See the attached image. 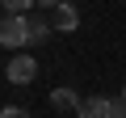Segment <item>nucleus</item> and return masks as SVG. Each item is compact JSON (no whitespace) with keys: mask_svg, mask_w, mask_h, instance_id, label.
Segmentation results:
<instances>
[{"mask_svg":"<svg viewBox=\"0 0 126 118\" xmlns=\"http://www.w3.org/2000/svg\"><path fill=\"white\" fill-rule=\"evenodd\" d=\"M0 46H9V51L30 46V13H4V21H0Z\"/></svg>","mask_w":126,"mask_h":118,"instance_id":"obj_1","label":"nucleus"},{"mask_svg":"<svg viewBox=\"0 0 126 118\" xmlns=\"http://www.w3.org/2000/svg\"><path fill=\"white\" fill-rule=\"evenodd\" d=\"M34 76H38V59H34V55H25V51H21V55H13L9 63H4V80H9V84H30Z\"/></svg>","mask_w":126,"mask_h":118,"instance_id":"obj_2","label":"nucleus"},{"mask_svg":"<svg viewBox=\"0 0 126 118\" xmlns=\"http://www.w3.org/2000/svg\"><path fill=\"white\" fill-rule=\"evenodd\" d=\"M50 25H55V30H76V25H80V9L63 0L59 9H50Z\"/></svg>","mask_w":126,"mask_h":118,"instance_id":"obj_3","label":"nucleus"},{"mask_svg":"<svg viewBox=\"0 0 126 118\" xmlns=\"http://www.w3.org/2000/svg\"><path fill=\"white\" fill-rule=\"evenodd\" d=\"M76 118H109V97H101V93L84 97V105L76 110Z\"/></svg>","mask_w":126,"mask_h":118,"instance_id":"obj_4","label":"nucleus"},{"mask_svg":"<svg viewBox=\"0 0 126 118\" xmlns=\"http://www.w3.org/2000/svg\"><path fill=\"white\" fill-rule=\"evenodd\" d=\"M50 105H55V110H72V114H76V110L84 105V97H80L76 89H55V93H50Z\"/></svg>","mask_w":126,"mask_h":118,"instance_id":"obj_5","label":"nucleus"},{"mask_svg":"<svg viewBox=\"0 0 126 118\" xmlns=\"http://www.w3.org/2000/svg\"><path fill=\"white\" fill-rule=\"evenodd\" d=\"M50 30H55V25H50L46 17H34V13H30V46L46 42V38H50Z\"/></svg>","mask_w":126,"mask_h":118,"instance_id":"obj_6","label":"nucleus"},{"mask_svg":"<svg viewBox=\"0 0 126 118\" xmlns=\"http://www.w3.org/2000/svg\"><path fill=\"white\" fill-rule=\"evenodd\" d=\"M38 0H4V13H30Z\"/></svg>","mask_w":126,"mask_h":118,"instance_id":"obj_7","label":"nucleus"},{"mask_svg":"<svg viewBox=\"0 0 126 118\" xmlns=\"http://www.w3.org/2000/svg\"><path fill=\"white\" fill-rule=\"evenodd\" d=\"M109 118H126V101L122 97H109Z\"/></svg>","mask_w":126,"mask_h":118,"instance_id":"obj_8","label":"nucleus"},{"mask_svg":"<svg viewBox=\"0 0 126 118\" xmlns=\"http://www.w3.org/2000/svg\"><path fill=\"white\" fill-rule=\"evenodd\" d=\"M0 118H30V110H21V105H4V110H0Z\"/></svg>","mask_w":126,"mask_h":118,"instance_id":"obj_9","label":"nucleus"},{"mask_svg":"<svg viewBox=\"0 0 126 118\" xmlns=\"http://www.w3.org/2000/svg\"><path fill=\"white\" fill-rule=\"evenodd\" d=\"M38 4H46V9H59V4H63V0H38Z\"/></svg>","mask_w":126,"mask_h":118,"instance_id":"obj_10","label":"nucleus"},{"mask_svg":"<svg viewBox=\"0 0 126 118\" xmlns=\"http://www.w3.org/2000/svg\"><path fill=\"white\" fill-rule=\"evenodd\" d=\"M122 101H126V84H122Z\"/></svg>","mask_w":126,"mask_h":118,"instance_id":"obj_11","label":"nucleus"}]
</instances>
